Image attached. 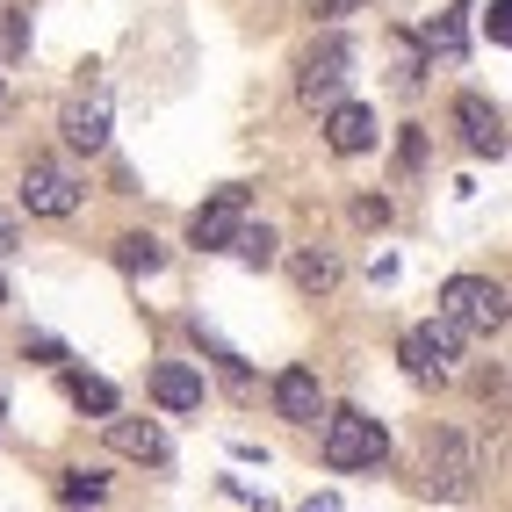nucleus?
Listing matches in <instances>:
<instances>
[{
	"mask_svg": "<svg viewBox=\"0 0 512 512\" xmlns=\"http://www.w3.org/2000/svg\"><path fill=\"white\" fill-rule=\"evenodd\" d=\"M303 512H347V505H339L332 491H311V498H303Z\"/></svg>",
	"mask_w": 512,
	"mask_h": 512,
	"instance_id": "nucleus-23",
	"label": "nucleus"
},
{
	"mask_svg": "<svg viewBox=\"0 0 512 512\" xmlns=\"http://www.w3.org/2000/svg\"><path fill=\"white\" fill-rule=\"evenodd\" d=\"M354 217H361V224H390V202H383V195H361Z\"/></svg>",
	"mask_w": 512,
	"mask_h": 512,
	"instance_id": "nucleus-21",
	"label": "nucleus"
},
{
	"mask_svg": "<svg viewBox=\"0 0 512 512\" xmlns=\"http://www.w3.org/2000/svg\"><path fill=\"white\" fill-rule=\"evenodd\" d=\"M0 419H8V404H0Z\"/></svg>",
	"mask_w": 512,
	"mask_h": 512,
	"instance_id": "nucleus-26",
	"label": "nucleus"
},
{
	"mask_svg": "<svg viewBox=\"0 0 512 512\" xmlns=\"http://www.w3.org/2000/svg\"><path fill=\"white\" fill-rule=\"evenodd\" d=\"M22 202H29V217H73L80 210V181L65 174V166H51V159H29Z\"/></svg>",
	"mask_w": 512,
	"mask_h": 512,
	"instance_id": "nucleus-7",
	"label": "nucleus"
},
{
	"mask_svg": "<svg viewBox=\"0 0 512 512\" xmlns=\"http://www.w3.org/2000/svg\"><path fill=\"white\" fill-rule=\"evenodd\" d=\"M426 44H440V51H455V44H462V22H455V15H440V22L426 29Z\"/></svg>",
	"mask_w": 512,
	"mask_h": 512,
	"instance_id": "nucleus-20",
	"label": "nucleus"
},
{
	"mask_svg": "<svg viewBox=\"0 0 512 512\" xmlns=\"http://www.w3.org/2000/svg\"><path fill=\"white\" fill-rule=\"evenodd\" d=\"M101 433H109V448L116 455H130V462H166V455H174V448H166V433L152 426V419H123V412H109V426H101Z\"/></svg>",
	"mask_w": 512,
	"mask_h": 512,
	"instance_id": "nucleus-12",
	"label": "nucleus"
},
{
	"mask_svg": "<svg viewBox=\"0 0 512 512\" xmlns=\"http://www.w3.org/2000/svg\"><path fill=\"white\" fill-rule=\"evenodd\" d=\"M484 29H491V44H505V37H512V0H491V15H484Z\"/></svg>",
	"mask_w": 512,
	"mask_h": 512,
	"instance_id": "nucleus-19",
	"label": "nucleus"
},
{
	"mask_svg": "<svg viewBox=\"0 0 512 512\" xmlns=\"http://www.w3.org/2000/svg\"><path fill=\"white\" fill-rule=\"evenodd\" d=\"M426 484L440 498H469L476 491V448H469V433H455V426L426 433Z\"/></svg>",
	"mask_w": 512,
	"mask_h": 512,
	"instance_id": "nucleus-3",
	"label": "nucleus"
},
{
	"mask_svg": "<svg viewBox=\"0 0 512 512\" xmlns=\"http://www.w3.org/2000/svg\"><path fill=\"white\" fill-rule=\"evenodd\" d=\"M58 130H65V145L73 152H101L109 145V87H80L73 101H65V116H58Z\"/></svg>",
	"mask_w": 512,
	"mask_h": 512,
	"instance_id": "nucleus-6",
	"label": "nucleus"
},
{
	"mask_svg": "<svg viewBox=\"0 0 512 512\" xmlns=\"http://www.w3.org/2000/svg\"><path fill=\"white\" fill-rule=\"evenodd\" d=\"M65 397H73L80 412H101V419L116 412V383H101V375H87V368H65Z\"/></svg>",
	"mask_w": 512,
	"mask_h": 512,
	"instance_id": "nucleus-16",
	"label": "nucleus"
},
{
	"mask_svg": "<svg viewBox=\"0 0 512 512\" xmlns=\"http://www.w3.org/2000/svg\"><path fill=\"white\" fill-rule=\"evenodd\" d=\"M339 80H347V44H339V37H325L311 58H303L296 94L311 101V109H332V101H339Z\"/></svg>",
	"mask_w": 512,
	"mask_h": 512,
	"instance_id": "nucleus-8",
	"label": "nucleus"
},
{
	"mask_svg": "<svg viewBox=\"0 0 512 512\" xmlns=\"http://www.w3.org/2000/svg\"><path fill=\"white\" fill-rule=\"evenodd\" d=\"M455 361H462V325H455V318H433V325H412V332H404V368H412L419 383L455 375Z\"/></svg>",
	"mask_w": 512,
	"mask_h": 512,
	"instance_id": "nucleus-4",
	"label": "nucleus"
},
{
	"mask_svg": "<svg viewBox=\"0 0 512 512\" xmlns=\"http://www.w3.org/2000/svg\"><path fill=\"white\" fill-rule=\"evenodd\" d=\"M354 8H368V0H311V15H354Z\"/></svg>",
	"mask_w": 512,
	"mask_h": 512,
	"instance_id": "nucleus-22",
	"label": "nucleus"
},
{
	"mask_svg": "<svg viewBox=\"0 0 512 512\" xmlns=\"http://www.w3.org/2000/svg\"><path fill=\"white\" fill-rule=\"evenodd\" d=\"M339 275H347V267H339V253H325V246L296 253V289H303V296H332Z\"/></svg>",
	"mask_w": 512,
	"mask_h": 512,
	"instance_id": "nucleus-14",
	"label": "nucleus"
},
{
	"mask_svg": "<svg viewBox=\"0 0 512 512\" xmlns=\"http://www.w3.org/2000/svg\"><path fill=\"white\" fill-rule=\"evenodd\" d=\"M0 303H8V282H0Z\"/></svg>",
	"mask_w": 512,
	"mask_h": 512,
	"instance_id": "nucleus-25",
	"label": "nucleus"
},
{
	"mask_svg": "<svg viewBox=\"0 0 512 512\" xmlns=\"http://www.w3.org/2000/svg\"><path fill=\"white\" fill-rule=\"evenodd\" d=\"M101 491H109V484H101L94 469H65V498H87V505H94Z\"/></svg>",
	"mask_w": 512,
	"mask_h": 512,
	"instance_id": "nucleus-18",
	"label": "nucleus"
},
{
	"mask_svg": "<svg viewBox=\"0 0 512 512\" xmlns=\"http://www.w3.org/2000/svg\"><path fill=\"white\" fill-rule=\"evenodd\" d=\"M455 123H462V145H469V152H484V159L505 152V116L491 109L484 94H462V101H455Z\"/></svg>",
	"mask_w": 512,
	"mask_h": 512,
	"instance_id": "nucleus-10",
	"label": "nucleus"
},
{
	"mask_svg": "<svg viewBox=\"0 0 512 512\" xmlns=\"http://www.w3.org/2000/svg\"><path fill=\"white\" fill-rule=\"evenodd\" d=\"M0 253H15V224L8 217H0Z\"/></svg>",
	"mask_w": 512,
	"mask_h": 512,
	"instance_id": "nucleus-24",
	"label": "nucleus"
},
{
	"mask_svg": "<svg viewBox=\"0 0 512 512\" xmlns=\"http://www.w3.org/2000/svg\"><path fill=\"white\" fill-rule=\"evenodd\" d=\"M390 455V433H383V419H368V412H325V462L332 469H375Z\"/></svg>",
	"mask_w": 512,
	"mask_h": 512,
	"instance_id": "nucleus-1",
	"label": "nucleus"
},
{
	"mask_svg": "<svg viewBox=\"0 0 512 512\" xmlns=\"http://www.w3.org/2000/svg\"><path fill=\"white\" fill-rule=\"evenodd\" d=\"M231 253L246 260V267H275V253H282V238L267 231V224H238V238H231Z\"/></svg>",
	"mask_w": 512,
	"mask_h": 512,
	"instance_id": "nucleus-17",
	"label": "nucleus"
},
{
	"mask_svg": "<svg viewBox=\"0 0 512 512\" xmlns=\"http://www.w3.org/2000/svg\"><path fill=\"white\" fill-rule=\"evenodd\" d=\"M238 224H246V188H217V195L188 217V238H195L202 253H231Z\"/></svg>",
	"mask_w": 512,
	"mask_h": 512,
	"instance_id": "nucleus-5",
	"label": "nucleus"
},
{
	"mask_svg": "<svg viewBox=\"0 0 512 512\" xmlns=\"http://www.w3.org/2000/svg\"><path fill=\"white\" fill-rule=\"evenodd\" d=\"M440 318H455L462 332H484V339H498L505 332V282H484V275H455L448 289H440Z\"/></svg>",
	"mask_w": 512,
	"mask_h": 512,
	"instance_id": "nucleus-2",
	"label": "nucleus"
},
{
	"mask_svg": "<svg viewBox=\"0 0 512 512\" xmlns=\"http://www.w3.org/2000/svg\"><path fill=\"white\" fill-rule=\"evenodd\" d=\"M275 412H282L289 426H318V419H325V390H318L311 368H282V375H275Z\"/></svg>",
	"mask_w": 512,
	"mask_h": 512,
	"instance_id": "nucleus-9",
	"label": "nucleus"
},
{
	"mask_svg": "<svg viewBox=\"0 0 512 512\" xmlns=\"http://www.w3.org/2000/svg\"><path fill=\"white\" fill-rule=\"evenodd\" d=\"M116 267H123V275H159V267H166V246H159L152 231H123V238H116Z\"/></svg>",
	"mask_w": 512,
	"mask_h": 512,
	"instance_id": "nucleus-15",
	"label": "nucleus"
},
{
	"mask_svg": "<svg viewBox=\"0 0 512 512\" xmlns=\"http://www.w3.org/2000/svg\"><path fill=\"white\" fill-rule=\"evenodd\" d=\"M152 397L166 404V412H202V375L188 361H159L152 368Z\"/></svg>",
	"mask_w": 512,
	"mask_h": 512,
	"instance_id": "nucleus-13",
	"label": "nucleus"
},
{
	"mask_svg": "<svg viewBox=\"0 0 512 512\" xmlns=\"http://www.w3.org/2000/svg\"><path fill=\"white\" fill-rule=\"evenodd\" d=\"M325 145H332L339 159L368 152V145H375V109H361V101H332V109H325Z\"/></svg>",
	"mask_w": 512,
	"mask_h": 512,
	"instance_id": "nucleus-11",
	"label": "nucleus"
}]
</instances>
